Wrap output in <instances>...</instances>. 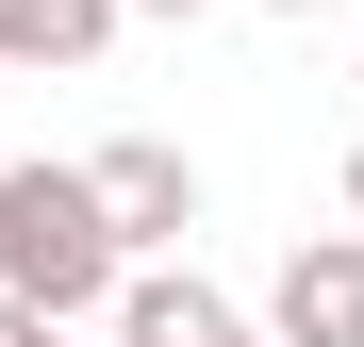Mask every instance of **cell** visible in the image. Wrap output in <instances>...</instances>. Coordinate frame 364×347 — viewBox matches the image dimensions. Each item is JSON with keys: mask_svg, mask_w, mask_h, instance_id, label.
<instances>
[{"mask_svg": "<svg viewBox=\"0 0 364 347\" xmlns=\"http://www.w3.org/2000/svg\"><path fill=\"white\" fill-rule=\"evenodd\" d=\"M116 281H133V248H116V215L83 165H0V298L33 314H100Z\"/></svg>", "mask_w": 364, "mask_h": 347, "instance_id": "1", "label": "cell"}, {"mask_svg": "<svg viewBox=\"0 0 364 347\" xmlns=\"http://www.w3.org/2000/svg\"><path fill=\"white\" fill-rule=\"evenodd\" d=\"M265 331L282 347H364V231H298L282 281H265Z\"/></svg>", "mask_w": 364, "mask_h": 347, "instance_id": "2", "label": "cell"}, {"mask_svg": "<svg viewBox=\"0 0 364 347\" xmlns=\"http://www.w3.org/2000/svg\"><path fill=\"white\" fill-rule=\"evenodd\" d=\"M83 182H100V215H116V248H182V231H199V165H182L166 133H116Z\"/></svg>", "mask_w": 364, "mask_h": 347, "instance_id": "3", "label": "cell"}, {"mask_svg": "<svg viewBox=\"0 0 364 347\" xmlns=\"http://www.w3.org/2000/svg\"><path fill=\"white\" fill-rule=\"evenodd\" d=\"M215 331H232V298L199 265H133L116 281V347H215Z\"/></svg>", "mask_w": 364, "mask_h": 347, "instance_id": "4", "label": "cell"}, {"mask_svg": "<svg viewBox=\"0 0 364 347\" xmlns=\"http://www.w3.org/2000/svg\"><path fill=\"white\" fill-rule=\"evenodd\" d=\"M116 0H0V67H100Z\"/></svg>", "mask_w": 364, "mask_h": 347, "instance_id": "5", "label": "cell"}, {"mask_svg": "<svg viewBox=\"0 0 364 347\" xmlns=\"http://www.w3.org/2000/svg\"><path fill=\"white\" fill-rule=\"evenodd\" d=\"M0 347H67V314H33V298H0Z\"/></svg>", "mask_w": 364, "mask_h": 347, "instance_id": "6", "label": "cell"}, {"mask_svg": "<svg viewBox=\"0 0 364 347\" xmlns=\"http://www.w3.org/2000/svg\"><path fill=\"white\" fill-rule=\"evenodd\" d=\"M116 17H199V0H116Z\"/></svg>", "mask_w": 364, "mask_h": 347, "instance_id": "7", "label": "cell"}, {"mask_svg": "<svg viewBox=\"0 0 364 347\" xmlns=\"http://www.w3.org/2000/svg\"><path fill=\"white\" fill-rule=\"evenodd\" d=\"M348 231H364V149H348Z\"/></svg>", "mask_w": 364, "mask_h": 347, "instance_id": "8", "label": "cell"}, {"mask_svg": "<svg viewBox=\"0 0 364 347\" xmlns=\"http://www.w3.org/2000/svg\"><path fill=\"white\" fill-rule=\"evenodd\" d=\"M215 347H282V331H215Z\"/></svg>", "mask_w": 364, "mask_h": 347, "instance_id": "9", "label": "cell"}, {"mask_svg": "<svg viewBox=\"0 0 364 347\" xmlns=\"http://www.w3.org/2000/svg\"><path fill=\"white\" fill-rule=\"evenodd\" d=\"M265 17H315V0H265Z\"/></svg>", "mask_w": 364, "mask_h": 347, "instance_id": "10", "label": "cell"}]
</instances>
